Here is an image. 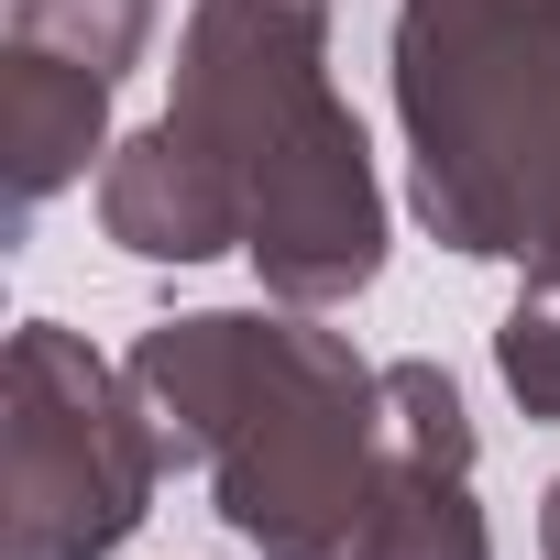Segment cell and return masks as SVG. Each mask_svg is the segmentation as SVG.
Returning <instances> with one entry per match:
<instances>
[{
  "label": "cell",
  "mask_w": 560,
  "mask_h": 560,
  "mask_svg": "<svg viewBox=\"0 0 560 560\" xmlns=\"http://www.w3.org/2000/svg\"><path fill=\"white\" fill-rule=\"evenodd\" d=\"M132 396L165 472H209L220 527L253 560H352L385 494V374L341 330L198 308L132 341Z\"/></svg>",
  "instance_id": "6da1fadb"
},
{
  "label": "cell",
  "mask_w": 560,
  "mask_h": 560,
  "mask_svg": "<svg viewBox=\"0 0 560 560\" xmlns=\"http://www.w3.org/2000/svg\"><path fill=\"white\" fill-rule=\"evenodd\" d=\"M494 363H505V385H516L527 418H560V264L527 275V298L494 330Z\"/></svg>",
  "instance_id": "9c48e42d"
},
{
  "label": "cell",
  "mask_w": 560,
  "mask_h": 560,
  "mask_svg": "<svg viewBox=\"0 0 560 560\" xmlns=\"http://www.w3.org/2000/svg\"><path fill=\"white\" fill-rule=\"evenodd\" d=\"M319 0H198L176 56V132L242 187V253L287 308H341L385 264V198L363 121L330 100Z\"/></svg>",
  "instance_id": "7a4b0ae2"
},
{
  "label": "cell",
  "mask_w": 560,
  "mask_h": 560,
  "mask_svg": "<svg viewBox=\"0 0 560 560\" xmlns=\"http://www.w3.org/2000/svg\"><path fill=\"white\" fill-rule=\"evenodd\" d=\"M538 549L560 560V483H549V516H538Z\"/></svg>",
  "instance_id": "30bf717a"
},
{
  "label": "cell",
  "mask_w": 560,
  "mask_h": 560,
  "mask_svg": "<svg viewBox=\"0 0 560 560\" xmlns=\"http://www.w3.org/2000/svg\"><path fill=\"white\" fill-rule=\"evenodd\" d=\"M110 89L100 67H67L45 45H12L0 56V154H12V220H34L56 187L89 176L100 154V121H110Z\"/></svg>",
  "instance_id": "52a82bcc"
},
{
  "label": "cell",
  "mask_w": 560,
  "mask_h": 560,
  "mask_svg": "<svg viewBox=\"0 0 560 560\" xmlns=\"http://www.w3.org/2000/svg\"><path fill=\"white\" fill-rule=\"evenodd\" d=\"M165 483V440L78 330L23 319L0 374V538L12 560H110Z\"/></svg>",
  "instance_id": "277c9868"
},
{
  "label": "cell",
  "mask_w": 560,
  "mask_h": 560,
  "mask_svg": "<svg viewBox=\"0 0 560 560\" xmlns=\"http://www.w3.org/2000/svg\"><path fill=\"white\" fill-rule=\"evenodd\" d=\"M396 110L451 253L560 264V0H407Z\"/></svg>",
  "instance_id": "3957f363"
},
{
  "label": "cell",
  "mask_w": 560,
  "mask_h": 560,
  "mask_svg": "<svg viewBox=\"0 0 560 560\" xmlns=\"http://www.w3.org/2000/svg\"><path fill=\"white\" fill-rule=\"evenodd\" d=\"M352 560H494L472 505V418L440 363H385V494Z\"/></svg>",
  "instance_id": "5b68a950"
},
{
  "label": "cell",
  "mask_w": 560,
  "mask_h": 560,
  "mask_svg": "<svg viewBox=\"0 0 560 560\" xmlns=\"http://www.w3.org/2000/svg\"><path fill=\"white\" fill-rule=\"evenodd\" d=\"M12 45H45L67 67L132 78V56L154 45V0H12Z\"/></svg>",
  "instance_id": "ba28073f"
},
{
  "label": "cell",
  "mask_w": 560,
  "mask_h": 560,
  "mask_svg": "<svg viewBox=\"0 0 560 560\" xmlns=\"http://www.w3.org/2000/svg\"><path fill=\"white\" fill-rule=\"evenodd\" d=\"M100 220L121 253L143 264H209V253H242V187L220 176L209 143H187L176 121L110 143L100 165Z\"/></svg>",
  "instance_id": "8992f818"
}]
</instances>
